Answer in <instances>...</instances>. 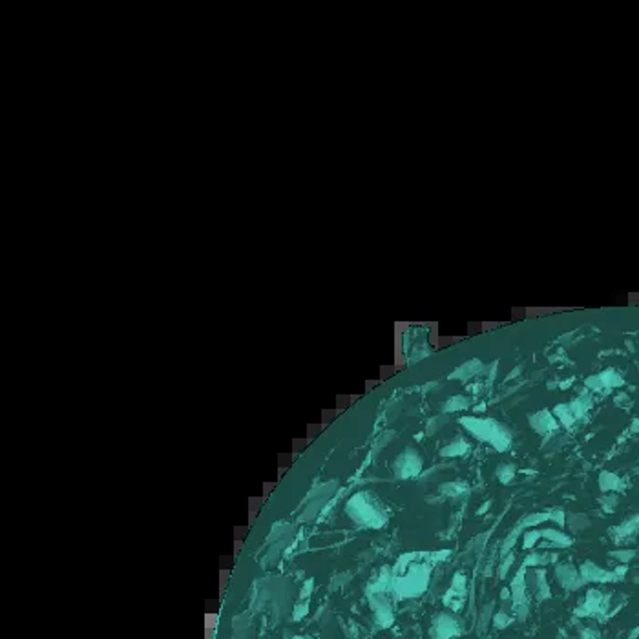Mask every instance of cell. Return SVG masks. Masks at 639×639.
<instances>
[{
  "label": "cell",
  "mask_w": 639,
  "mask_h": 639,
  "mask_svg": "<svg viewBox=\"0 0 639 639\" xmlns=\"http://www.w3.org/2000/svg\"><path fill=\"white\" fill-rule=\"evenodd\" d=\"M568 524H570V529L572 531H581V529H587L590 526V520L584 513H570L568 515Z\"/></svg>",
  "instance_id": "obj_14"
},
{
  "label": "cell",
  "mask_w": 639,
  "mask_h": 639,
  "mask_svg": "<svg viewBox=\"0 0 639 639\" xmlns=\"http://www.w3.org/2000/svg\"><path fill=\"white\" fill-rule=\"evenodd\" d=\"M345 515L354 524L363 528H382L387 522V513L377 497L371 493L358 492L345 502Z\"/></svg>",
  "instance_id": "obj_1"
},
{
  "label": "cell",
  "mask_w": 639,
  "mask_h": 639,
  "mask_svg": "<svg viewBox=\"0 0 639 639\" xmlns=\"http://www.w3.org/2000/svg\"><path fill=\"white\" fill-rule=\"evenodd\" d=\"M460 424L466 428L471 435H475L478 440L492 442L499 451H504L511 444V435L506 430L501 422L495 420H482V418H460Z\"/></svg>",
  "instance_id": "obj_3"
},
{
  "label": "cell",
  "mask_w": 639,
  "mask_h": 639,
  "mask_svg": "<svg viewBox=\"0 0 639 639\" xmlns=\"http://www.w3.org/2000/svg\"><path fill=\"white\" fill-rule=\"evenodd\" d=\"M431 639H453L462 634V623L457 615L442 612V614L435 615L433 623H431Z\"/></svg>",
  "instance_id": "obj_5"
},
{
  "label": "cell",
  "mask_w": 639,
  "mask_h": 639,
  "mask_svg": "<svg viewBox=\"0 0 639 639\" xmlns=\"http://www.w3.org/2000/svg\"><path fill=\"white\" fill-rule=\"evenodd\" d=\"M513 614H515V617L519 621H526L528 619V615H529V606H528V603H524V605H517L515 606V610H513Z\"/></svg>",
  "instance_id": "obj_25"
},
{
  "label": "cell",
  "mask_w": 639,
  "mask_h": 639,
  "mask_svg": "<svg viewBox=\"0 0 639 639\" xmlns=\"http://www.w3.org/2000/svg\"><path fill=\"white\" fill-rule=\"evenodd\" d=\"M422 466H424V458L420 451L413 446H407L395 457L391 467L398 478H413L422 471Z\"/></svg>",
  "instance_id": "obj_4"
},
{
  "label": "cell",
  "mask_w": 639,
  "mask_h": 639,
  "mask_svg": "<svg viewBox=\"0 0 639 639\" xmlns=\"http://www.w3.org/2000/svg\"><path fill=\"white\" fill-rule=\"evenodd\" d=\"M555 579H557V582L561 587L572 592L584 584L581 575H579V570L573 566V564H559V566L555 568Z\"/></svg>",
  "instance_id": "obj_8"
},
{
  "label": "cell",
  "mask_w": 639,
  "mask_h": 639,
  "mask_svg": "<svg viewBox=\"0 0 639 639\" xmlns=\"http://www.w3.org/2000/svg\"><path fill=\"white\" fill-rule=\"evenodd\" d=\"M635 555H637V552H635V550H628V548H625V550H615V552H610V557L617 559V561H619L621 564H628L630 561H632V559H635Z\"/></svg>",
  "instance_id": "obj_19"
},
{
  "label": "cell",
  "mask_w": 639,
  "mask_h": 639,
  "mask_svg": "<svg viewBox=\"0 0 639 639\" xmlns=\"http://www.w3.org/2000/svg\"><path fill=\"white\" fill-rule=\"evenodd\" d=\"M490 619H493V603H490V605H486L484 608H482L481 621H478V628H481V630L486 628L488 621H490Z\"/></svg>",
  "instance_id": "obj_22"
},
{
  "label": "cell",
  "mask_w": 639,
  "mask_h": 639,
  "mask_svg": "<svg viewBox=\"0 0 639 639\" xmlns=\"http://www.w3.org/2000/svg\"><path fill=\"white\" fill-rule=\"evenodd\" d=\"M513 561H515V557H513V555H506V559L502 561L501 566H499V577L504 579L506 575H508V572H510V568H511V564H513Z\"/></svg>",
  "instance_id": "obj_23"
},
{
  "label": "cell",
  "mask_w": 639,
  "mask_h": 639,
  "mask_svg": "<svg viewBox=\"0 0 639 639\" xmlns=\"http://www.w3.org/2000/svg\"><path fill=\"white\" fill-rule=\"evenodd\" d=\"M511 599V590L510 588H502L501 592V601H510Z\"/></svg>",
  "instance_id": "obj_27"
},
{
  "label": "cell",
  "mask_w": 639,
  "mask_h": 639,
  "mask_svg": "<svg viewBox=\"0 0 639 639\" xmlns=\"http://www.w3.org/2000/svg\"><path fill=\"white\" fill-rule=\"evenodd\" d=\"M529 424H531V428H534L537 433L546 435L557 428V420L550 415V411H539V413H535V415L529 418Z\"/></svg>",
  "instance_id": "obj_9"
},
{
  "label": "cell",
  "mask_w": 639,
  "mask_h": 639,
  "mask_svg": "<svg viewBox=\"0 0 639 639\" xmlns=\"http://www.w3.org/2000/svg\"><path fill=\"white\" fill-rule=\"evenodd\" d=\"M431 570L425 564H413L407 566L406 570L398 575L393 577V587L391 590L395 592L396 597L400 599H411V597H418L420 594H424L430 582Z\"/></svg>",
  "instance_id": "obj_2"
},
{
  "label": "cell",
  "mask_w": 639,
  "mask_h": 639,
  "mask_svg": "<svg viewBox=\"0 0 639 639\" xmlns=\"http://www.w3.org/2000/svg\"><path fill=\"white\" fill-rule=\"evenodd\" d=\"M451 590L457 592L458 596L466 597V577H464V573H455L453 581H451Z\"/></svg>",
  "instance_id": "obj_20"
},
{
  "label": "cell",
  "mask_w": 639,
  "mask_h": 639,
  "mask_svg": "<svg viewBox=\"0 0 639 639\" xmlns=\"http://www.w3.org/2000/svg\"><path fill=\"white\" fill-rule=\"evenodd\" d=\"M492 623H493V626H495L497 630H504V628H508L511 623H513V617H511V614H508V612H504L501 608L499 612H495V614H493Z\"/></svg>",
  "instance_id": "obj_18"
},
{
  "label": "cell",
  "mask_w": 639,
  "mask_h": 639,
  "mask_svg": "<svg viewBox=\"0 0 639 639\" xmlns=\"http://www.w3.org/2000/svg\"><path fill=\"white\" fill-rule=\"evenodd\" d=\"M467 449H469V446H467V444L464 442L462 439H457L453 444H449L448 448L442 449V455H444V457H458V455L466 453Z\"/></svg>",
  "instance_id": "obj_15"
},
{
  "label": "cell",
  "mask_w": 639,
  "mask_h": 639,
  "mask_svg": "<svg viewBox=\"0 0 639 639\" xmlns=\"http://www.w3.org/2000/svg\"><path fill=\"white\" fill-rule=\"evenodd\" d=\"M490 504H492V502H486L484 506H481V508H478V513H484V510H488V508H490Z\"/></svg>",
  "instance_id": "obj_29"
},
{
  "label": "cell",
  "mask_w": 639,
  "mask_h": 639,
  "mask_svg": "<svg viewBox=\"0 0 639 639\" xmlns=\"http://www.w3.org/2000/svg\"><path fill=\"white\" fill-rule=\"evenodd\" d=\"M553 415L557 416L561 420V424H564L566 428L575 422V416L572 415V411H570V404H559V406L553 407Z\"/></svg>",
  "instance_id": "obj_12"
},
{
  "label": "cell",
  "mask_w": 639,
  "mask_h": 639,
  "mask_svg": "<svg viewBox=\"0 0 639 639\" xmlns=\"http://www.w3.org/2000/svg\"><path fill=\"white\" fill-rule=\"evenodd\" d=\"M599 378H601L603 386L605 387H619V386L625 384L623 377H621L617 371H614V369H606V371H603L601 375H599Z\"/></svg>",
  "instance_id": "obj_13"
},
{
  "label": "cell",
  "mask_w": 639,
  "mask_h": 639,
  "mask_svg": "<svg viewBox=\"0 0 639 639\" xmlns=\"http://www.w3.org/2000/svg\"><path fill=\"white\" fill-rule=\"evenodd\" d=\"M617 501H619V499H617L615 495H606L605 499H601V504H603V508H605V511L610 513V511L614 510V506L617 504Z\"/></svg>",
  "instance_id": "obj_26"
},
{
  "label": "cell",
  "mask_w": 639,
  "mask_h": 639,
  "mask_svg": "<svg viewBox=\"0 0 639 639\" xmlns=\"http://www.w3.org/2000/svg\"><path fill=\"white\" fill-rule=\"evenodd\" d=\"M599 488H601L603 492H621V490L625 488V484H623V481H621L617 475H614V473L603 471L601 475H599Z\"/></svg>",
  "instance_id": "obj_11"
},
{
  "label": "cell",
  "mask_w": 639,
  "mask_h": 639,
  "mask_svg": "<svg viewBox=\"0 0 639 639\" xmlns=\"http://www.w3.org/2000/svg\"><path fill=\"white\" fill-rule=\"evenodd\" d=\"M579 575H581L582 582L587 584V582H612V581H619V579L615 577V573L610 572V570H605V568L597 566L596 563H592V561H584L579 568Z\"/></svg>",
  "instance_id": "obj_7"
},
{
  "label": "cell",
  "mask_w": 639,
  "mask_h": 639,
  "mask_svg": "<svg viewBox=\"0 0 639 639\" xmlns=\"http://www.w3.org/2000/svg\"><path fill=\"white\" fill-rule=\"evenodd\" d=\"M467 407H469V400H467L466 396H460V395L451 396V398H449V400L446 402V404H444V409L449 411V413H451V411H462V409H467Z\"/></svg>",
  "instance_id": "obj_17"
},
{
  "label": "cell",
  "mask_w": 639,
  "mask_h": 639,
  "mask_svg": "<svg viewBox=\"0 0 639 639\" xmlns=\"http://www.w3.org/2000/svg\"><path fill=\"white\" fill-rule=\"evenodd\" d=\"M497 477L501 478L502 482H504V484H508V482L511 481V478H513V466H511V464H502L501 467H499V469H497V473H495Z\"/></svg>",
  "instance_id": "obj_21"
},
{
  "label": "cell",
  "mask_w": 639,
  "mask_h": 639,
  "mask_svg": "<svg viewBox=\"0 0 639 639\" xmlns=\"http://www.w3.org/2000/svg\"><path fill=\"white\" fill-rule=\"evenodd\" d=\"M550 519L557 520L559 526H564L566 524V511H564L563 508H555V510L550 511Z\"/></svg>",
  "instance_id": "obj_24"
},
{
  "label": "cell",
  "mask_w": 639,
  "mask_h": 639,
  "mask_svg": "<svg viewBox=\"0 0 639 639\" xmlns=\"http://www.w3.org/2000/svg\"><path fill=\"white\" fill-rule=\"evenodd\" d=\"M292 639H307V637H292Z\"/></svg>",
  "instance_id": "obj_30"
},
{
  "label": "cell",
  "mask_w": 639,
  "mask_h": 639,
  "mask_svg": "<svg viewBox=\"0 0 639 639\" xmlns=\"http://www.w3.org/2000/svg\"><path fill=\"white\" fill-rule=\"evenodd\" d=\"M541 529H535V528H529L526 529L524 534H522V548L524 550H531L534 546H537V543L541 541Z\"/></svg>",
  "instance_id": "obj_16"
},
{
  "label": "cell",
  "mask_w": 639,
  "mask_h": 639,
  "mask_svg": "<svg viewBox=\"0 0 639 639\" xmlns=\"http://www.w3.org/2000/svg\"><path fill=\"white\" fill-rule=\"evenodd\" d=\"M632 431H639V420H632Z\"/></svg>",
  "instance_id": "obj_28"
},
{
  "label": "cell",
  "mask_w": 639,
  "mask_h": 639,
  "mask_svg": "<svg viewBox=\"0 0 639 639\" xmlns=\"http://www.w3.org/2000/svg\"><path fill=\"white\" fill-rule=\"evenodd\" d=\"M541 535H543L544 539L548 541L550 546H555V548H568V546H572V537L566 535L564 531L561 529H555V528H544L541 529Z\"/></svg>",
  "instance_id": "obj_10"
},
{
  "label": "cell",
  "mask_w": 639,
  "mask_h": 639,
  "mask_svg": "<svg viewBox=\"0 0 639 639\" xmlns=\"http://www.w3.org/2000/svg\"><path fill=\"white\" fill-rule=\"evenodd\" d=\"M369 603H371V610L375 612V619L382 628L393 623V606L391 603L387 601L384 594H369Z\"/></svg>",
  "instance_id": "obj_6"
}]
</instances>
